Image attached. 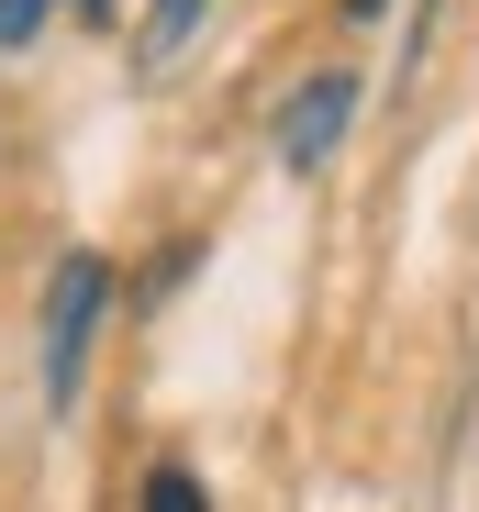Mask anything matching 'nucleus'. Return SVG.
Segmentation results:
<instances>
[{
	"label": "nucleus",
	"mask_w": 479,
	"mask_h": 512,
	"mask_svg": "<svg viewBox=\"0 0 479 512\" xmlns=\"http://www.w3.org/2000/svg\"><path fill=\"white\" fill-rule=\"evenodd\" d=\"M379 12H390V0H346V23H379Z\"/></svg>",
	"instance_id": "obj_6"
},
{
	"label": "nucleus",
	"mask_w": 479,
	"mask_h": 512,
	"mask_svg": "<svg viewBox=\"0 0 479 512\" xmlns=\"http://www.w3.org/2000/svg\"><path fill=\"white\" fill-rule=\"evenodd\" d=\"M346 123H357V67H312L301 90L279 101V123H268V145H279V167L290 179H312L335 145H346Z\"/></svg>",
	"instance_id": "obj_2"
},
{
	"label": "nucleus",
	"mask_w": 479,
	"mask_h": 512,
	"mask_svg": "<svg viewBox=\"0 0 479 512\" xmlns=\"http://www.w3.org/2000/svg\"><path fill=\"white\" fill-rule=\"evenodd\" d=\"M201 12H212V0H145V23H134V67H145V78H168L179 45L201 34Z\"/></svg>",
	"instance_id": "obj_3"
},
{
	"label": "nucleus",
	"mask_w": 479,
	"mask_h": 512,
	"mask_svg": "<svg viewBox=\"0 0 479 512\" xmlns=\"http://www.w3.org/2000/svg\"><path fill=\"white\" fill-rule=\"evenodd\" d=\"M45 23H56V0H0V56H23Z\"/></svg>",
	"instance_id": "obj_5"
},
{
	"label": "nucleus",
	"mask_w": 479,
	"mask_h": 512,
	"mask_svg": "<svg viewBox=\"0 0 479 512\" xmlns=\"http://www.w3.org/2000/svg\"><path fill=\"white\" fill-rule=\"evenodd\" d=\"M78 12H90V23H112V0H78Z\"/></svg>",
	"instance_id": "obj_7"
},
{
	"label": "nucleus",
	"mask_w": 479,
	"mask_h": 512,
	"mask_svg": "<svg viewBox=\"0 0 479 512\" xmlns=\"http://www.w3.org/2000/svg\"><path fill=\"white\" fill-rule=\"evenodd\" d=\"M134 512H212V490H201V468H190V457H156V468H145V490H134Z\"/></svg>",
	"instance_id": "obj_4"
},
{
	"label": "nucleus",
	"mask_w": 479,
	"mask_h": 512,
	"mask_svg": "<svg viewBox=\"0 0 479 512\" xmlns=\"http://www.w3.org/2000/svg\"><path fill=\"white\" fill-rule=\"evenodd\" d=\"M101 312H112V268H101L90 245H67L56 268H45V401H56V412L78 401V368H90Z\"/></svg>",
	"instance_id": "obj_1"
}]
</instances>
